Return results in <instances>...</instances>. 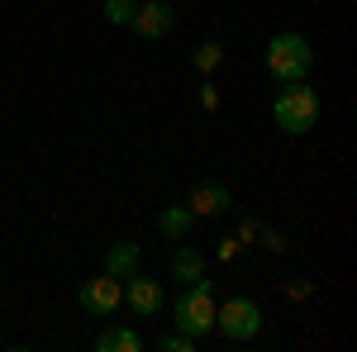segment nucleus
Segmentation results:
<instances>
[{
    "label": "nucleus",
    "instance_id": "9d476101",
    "mask_svg": "<svg viewBox=\"0 0 357 352\" xmlns=\"http://www.w3.org/2000/svg\"><path fill=\"white\" fill-rule=\"evenodd\" d=\"M105 271L119 276V281H129V276L138 271V243H114L110 257H105Z\"/></svg>",
    "mask_w": 357,
    "mask_h": 352
},
{
    "label": "nucleus",
    "instance_id": "20e7f679",
    "mask_svg": "<svg viewBox=\"0 0 357 352\" xmlns=\"http://www.w3.org/2000/svg\"><path fill=\"white\" fill-rule=\"evenodd\" d=\"M215 328H220L224 338H238V343H243V338H252V333L262 328V309L248 296H234L215 309Z\"/></svg>",
    "mask_w": 357,
    "mask_h": 352
},
{
    "label": "nucleus",
    "instance_id": "f3484780",
    "mask_svg": "<svg viewBox=\"0 0 357 352\" xmlns=\"http://www.w3.org/2000/svg\"><path fill=\"white\" fill-rule=\"evenodd\" d=\"M234 252H238V238H224V243H220V257H224V262H229Z\"/></svg>",
    "mask_w": 357,
    "mask_h": 352
},
{
    "label": "nucleus",
    "instance_id": "f257e3e1",
    "mask_svg": "<svg viewBox=\"0 0 357 352\" xmlns=\"http://www.w3.org/2000/svg\"><path fill=\"white\" fill-rule=\"evenodd\" d=\"M272 119H276V129H286V134H310L314 119H319V95H314V86L286 82V91L276 95V105H272Z\"/></svg>",
    "mask_w": 357,
    "mask_h": 352
},
{
    "label": "nucleus",
    "instance_id": "1a4fd4ad",
    "mask_svg": "<svg viewBox=\"0 0 357 352\" xmlns=\"http://www.w3.org/2000/svg\"><path fill=\"white\" fill-rule=\"evenodd\" d=\"M172 276L186 281V286L200 281V276H205V257H200L195 247H176V252H172Z\"/></svg>",
    "mask_w": 357,
    "mask_h": 352
},
{
    "label": "nucleus",
    "instance_id": "7ed1b4c3",
    "mask_svg": "<svg viewBox=\"0 0 357 352\" xmlns=\"http://www.w3.org/2000/svg\"><path fill=\"white\" fill-rule=\"evenodd\" d=\"M176 328L191 333V338H200V333L215 328V300H210V281H205V276L191 281V286L176 296Z\"/></svg>",
    "mask_w": 357,
    "mask_h": 352
},
{
    "label": "nucleus",
    "instance_id": "dca6fc26",
    "mask_svg": "<svg viewBox=\"0 0 357 352\" xmlns=\"http://www.w3.org/2000/svg\"><path fill=\"white\" fill-rule=\"evenodd\" d=\"M200 105L215 109V105H220V91H215V86H205V91H200Z\"/></svg>",
    "mask_w": 357,
    "mask_h": 352
},
{
    "label": "nucleus",
    "instance_id": "f03ea898",
    "mask_svg": "<svg viewBox=\"0 0 357 352\" xmlns=\"http://www.w3.org/2000/svg\"><path fill=\"white\" fill-rule=\"evenodd\" d=\"M314 67V53L301 33H276L267 43V72L276 82H305V72Z\"/></svg>",
    "mask_w": 357,
    "mask_h": 352
},
{
    "label": "nucleus",
    "instance_id": "39448f33",
    "mask_svg": "<svg viewBox=\"0 0 357 352\" xmlns=\"http://www.w3.org/2000/svg\"><path fill=\"white\" fill-rule=\"evenodd\" d=\"M119 300H124V281L119 276H91L82 286V309L86 314H114L119 309Z\"/></svg>",
    "mask_w": 357,
    "mask_h": 352
},
{
    "label": "nucleus",
    "instance_id": "0eeeda50",
    "mask_svg": "<svg viewBox=\"0 0 357 352\" xmlns=\"http://www.w3.org/2000/svg\"><path fill=\"white\" fill-rule=\"evenodd\" d=\"M124 300L134 305V314H158V309H162V286L134 271V276H129V286H124Z\"/></svg>",
    "mask_w": 357,
    "mask_h": 352
},
{
    "label": "nucleus",
    "instance_id": "423d86ee",
    "mask_svg": "<svg viewBox=\"0 0 357 352\" xmlns=\"http://www.w3.org/2000/svg\"><path fill=\"white\" fill-rule=\"evenodd\" d=\"M172 20H176V10L167 5V0H148V5H138L134 10V33L138 38H162L167 29H172Z\"/></svg>",
    "mask_w": 357,
    "mask_h": 352
},
{
    "label": "nucleus",
    "instance_id": "ddd939ff",
    "mask_svg": "<svg viewBox=\"0 0 357 352\" xmlns=\"http://www.w3.org/2000/svg\"><path fill=\"white\" fill-rule=\"evenodd\" d=\"M134 10H138V0H105V20L110 24H129Z\"/></svg>",
    "mask_w": 357,
    "mask_h": 352
},
{
    "label": "nucleus",
    "instance_id": "2eb2a0df",
    "mask_svg": "<svg viewBox=\"0 0 357 352\" xmlns=\"http://www.w3.org/2000/svg\"><path fill=\"white\" fill-rule=\"evenodd\" d=\"M191 348H195V338H191V333H181V328L162 338V352H191Z\"/></svg>",
    "mask_w": 357,
    "mask_h": 352
},
{
    "label": "nucleus",
    "instance_id": "4468645a",
    "mask_svg": "<svg viewBox=\"0 0 357 352\" xmlns=\"http://www.w3.org/2000/svg\"><path fill=\"white\" fill-rule=\"evenodd\" d=\"M220 57H224L220 43H205V48H195V67H200V72H215V67H220Z\"/></svg>",
    "mask_w": 357,
    "mask_h": 352
},
{
    "label": "nucleus",
    "instance_id": "9b49d317",
    "mask_svg": "<svg viewBox=\"0 0 357 352\" xmlns=\"http://www.w3.org/2000/svg\"><path fill=\"white\" fill-rule=\"evenodd\" d=\"M96 348L100 352H138V333L134 328H105V333L96 338Z\"/></svg>",
    "mask_w": 357,
    "mask_h": 352
},
{
    "label": "nucleus",
    "instance_id": "6e6552de",
    "mask_svg": "<svg viewBox=\"0 0 357 352\" xmlns=\"http://www.w3.org/2000/svg\"><path fill=\"white\" fill-rule=\"evenodd\" d=\"M186 210L191 215H229V190L224 186H195L191 190V200H186Z\"/></svg>",
    "mask_w": 357,
    "mask_h": 352
},
{
    "label": "nucleus",
    "instance_id": "f8f14e48",
    "mask_svg": "<svg viewBox=\"0 0 357 352\" xmlns=\"http://www.w3.org/2000/svg\"><path fill=\"white\" fill-rule=\"evenodd\" d=\"M191 224H195V215L186 210V205H172V210L162 215V234H167V238H186Z\"/></svg>",
    "mask_w": 357,
    "mask_h": 352
}]
</instances>
